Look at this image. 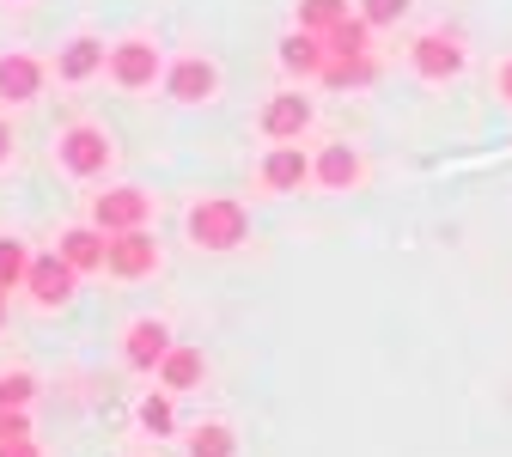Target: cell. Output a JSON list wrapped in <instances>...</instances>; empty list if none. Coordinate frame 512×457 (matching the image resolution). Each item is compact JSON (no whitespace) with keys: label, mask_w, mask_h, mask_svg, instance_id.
<instances>
[{"label":"cell","mask_w":512,"mask_h":457,"mask_svg":"<svg viewBox=\"0 0 512 457\" xmlns=\"http://www.w3.org/2000/svg\"><path fill=\"white\" fill-rule=\"evenodd\" d=\"M183 232L196 250H238L250 238V208L238 195H202V202H189Z\"/></svg>","instance_id":"1"},{"label":"cell","mask_w":512,"mask_h":457,"mask_svg":"<svg viewBox=\"0 0 512 457\" xmlns=\"http://www.w3.org/2000/svg\"><path fill=\"white\" fill-rule=\"evenodd\" d=\"M55 165L68 171V177H104L110 165H116V141H110V128H98V122H68L55 135Z\"/></svg>","instance_id":"2"},{"label":"cell","mask_w":512,"mask_h":457,"mask_svg":"<svg viewBox=\"0 0 512 457\" xmlns=\"http://www.w3.org/2000/svg\"><path fill=\"white\" fill-rule=\"evenodd\" d=\"M104 74H110V86H122V92H147L153 80H165V55H159L153 37H122V43H110Z\"/></svg>","instance_id":"3"},{"label":"cell","mask_w":512,"mask_h":457,"mask_svg":"<svg viewBox=\"0 0 512 457\" xmlns=\"http://www.w3.org/2000/svg\"><path fill=\"white\" fill-rule=\"evenodd\" d=\"M159 263H165V250H159V238H153L147 226L110 232V256H104V269H110L116 281H147V275H159Z\"/></svg>","instance_id":"4"},{"label":"cell","mask_w":512,"mask_h":457,"mask_svg":"<svg viewBox=\"0 0 512 457\" xmlns=\"http://www.w3.org/2000/svg\"><path fill=\"white\" fill-rule=\"evenodd\" d=\"M464 43L452 37V31H421L415 43H409V68L421 74V80H433V86H445V80H458L464 74Z\"/></svg>","instance_id":"5"},{"label":"cell","mask_w":512,"mask_h":457,"mask_svg":"<svg viewBox=\"0 0 512 457\" xmlns=\"http://www.w3.org/2000/svg\"><path fill=\"white\" fill-rule=\"evenodd\" d=\"M147 220H153V195L135 183H110L104 195H92V226H104V232H128Z\"/></svg>","instance_id":"6"},{"label":"cell","mask_w":512,"mask_h":457,"mask_svg":"<svg viewBox=\"0 0 512 457\" xmlns=\"http://www.w3.org/2000/svg\"><path fill=\"white\" fill-rule=\"evenodd\" d=\"M214 92H220V68L208 55H177L165 68V98L171 104H214Z\"/></svg>","instance_id":"7"},{"label":"cell","mask_w":512,"mask_h":457,"mask_svg":"<svg viewBox=\"0 0 512 457\" xmlns=\"http://www.w3.org/2000/svg\"><path fill=\"white\" fill-rule=\"evenodd\" d=\"M74 281H80V269H74V263H68L61 250H49V256H31L25 293H31V305L55 311V305H68V299H74Z\"/></svg>","instance_id":"8"},{"label":"cell","mask_w":512,"mask_h":457,"mask_svg":"<svg viewBox=\"0 0 512 457\" xmlns=\"http://www.w3.org/2000/svg\"><path fill=\"white\" fill-rule=\"evenodd\" d=\"M311 116H317V104L305 92H275L263 104V116H256V135H263V141H299L311 128Z\"/></svg>","instance_id":"9"},{"label":"cell","mask_w":512,"mask_h":457,"mask_svg":"<svg viewBox=\"0 0 512 457\" xmlns=\"http://www.w3.org/2000/svg\"><path fill=\"white\" fill-rule=\"evenodd\" d=\"M317 177V165L299 153V141H275L269 153H263V165H256V183H263L269 195H293L299 183H311Z\"/></svg>","instance_id":"10"},{"label":"cell","mask_w":512,"mask_h":457,"mask_svg":"<svg viewBox=\"0 0 512 457\" xmlns=\"http://www.w3.org/2000/svg\"><path fill=\"white\" fill-rule=\"evenodd\" d=\"M171 354V323L165 317H135L122 330V360L135 372H159V360Z\"/></svg>","instance_id":"11"},{"label":"cell","mask_w":512,"mask_h":457,"mask_svg":"<svg viewBox=\"0 0 512 457\" xmlns=\"http://www.w3.org/2000/svg\"><path fill=\"white\" fill-rule=\"evenodd\" d=\"M104 61H110V43L98 37H68L55 49V80L61 86H86L92 74H104Z\"/></svg>","instance_id":"12"},{"label":"cell","mask_w":512,"mask_h":457,"mask_svg":"<svg viewBox=\"0 0 512 457\" xmlns=\"http://www.w3.org/2000/svg\"><path fill=\"white\" fill-rule=\"evenodd\" d=\"M275 61H281L293 80H317V74H324V61H330V43L317 37V31H299V25H293V31L275 43Z\"/></svg>","instance_id":"13"},{"label":"cell","mask_w":512,"mask_h":457,"mask_svg":"<svg viewBox=\"0 0 512 457\" xmlns=\"http://www.w3.org/2000/svg\"><path fill=\"white\" fill-rule=\"evenodd\" d=\"M43 80H49V68L37 55H19V49L0 55V98H7V104H37Z\"/></svg>","instance_id":"14"},{"label":"cell","mask_w":512,"mask_h":457,"mask_svg":"<svg viewBox=\"0 0 512 457\" xmlns=\"http://www.w3.org/2000/svg\"><path fill=\"white\" fill-rule=\"evenodd\" d=\"M55 250L68 256L80 275H98V269H104V256H110V232H104V226H68V232L55 238Z\"/></svg>","instance_id":"15"},{"label":"cell","mask_w":512,"mask_h":457,"mask_svg":"<svg viewBox=\"0 0 512 457\" xmlns=\"http://www.w3.org/2000/svg\"><path fill=\"white\" fill-rule=\"evenodd\" d=\"M311 165H317V183H324V189H336V195H342V189H354V183L366 177V165H360V153H354L348 141H330V147L317 153Z\"/></svg>","instance_id":"16"},{"label":"cell","mask_w":512,"mask_h":457,"mask_svg":"<svg viewBox=\"0 0 512 457\" xmlns=\"http://www.w3.org/2000/svg\"><path fill=\"white\" fill-rule=\"evenodd\" d=\"M208 378V360H202V348H189V342H171V354L159 360V384L171 390V397H177V390H196Z\"/></svg>","instance_id":"17"},{"label":"cell","mask_w":512,"mask_h":457,"mask_svg":"<svg viewBox=\"0 0 512 457\" xmlns=\"http://www.w3.org/2000/svg\"><path fill=\"white\" fill-rule=\"evenodd\" d=\"M342 19H354V0H293V25H299V31L330 37Z\"/></svg>","instance_id":"18"},{"label":"cell","mask_w":512,"mask_h":457,"mask_svg":"<svg viewBox=\"0 0 512 457\" xmlns=\"http://www.w3.org/2000/svg\"><path fill=\"white\" fill-rule=\"evenodd\" d=\"M317 80L336 86V92H348V86H372V80H378V61H372V55H330Z\"/></svg>","instance_id":"19"},{"label":"cell","mask_w":512,"mask_h":457,"mask_svg":"<svg viewBox=\"0 0 512 457\" xmlns=\"http://www.w3.org/2000/svg\"><path fill=\"white\" fill-rule=\"evenodd\" d=\"M183 445H189V457H238V433L226 421H196Z\"/></svg>","instance_id":"20"},{"label":"cell","mask_w":512,"mask_h":457,"mask_svg":"<svg viewBox=\"0 0 512 457\" xmlns=\"http://www.w3.org/2000/svg\"><path fill=\"white\" fill-rule=\"evenodd\" d=\"M31 275V250L25 238H0V293H19Z\"/></svg>","instance_id":"21"},{"label":"cell","mask_w":512,"mask_h":457,"mask_svg":"<svg viewBox=\"0 0 512 457\" xmlns=\"http://www.w3.org/2000/svg\"><path fill=\"white\" fill-rule=\"evenodd\" d=\"M324 43H330V55H372V25L354 13V19H342Z\"/></svg>","instance_id":"22"},{"label":"cell","mask_w":512,"mask_h":457,"mask_svg":"<svg viewBox=\"0 0 512 457\" xmlns=\"http://www.w3.org/2000/svg\"><path fill=\"white\" fill-rule=\"evenodd\" d=\"M135 415H141V427H147L153 439L177 433V415H171V390H165V384L153 390V397H141V409H135Z\"/></svg>","instance_id":"23"},{"label":"cell","mask_w":512,"mask_h":457,"mask_svg":"<svg viewBox=\"0 0 512 457\" xmlns=\"http://www.w3.org/2000/svg\"><path fill=\"white\" fill-rule=\"evenodd\" d=\"M37 403V372L13 366V372H0V409H31Z\"/></svg>","instance_id":"24"},{"label":"cell","mask_w":512,"mask_h":457,"mask_svg":"<svg viewBox=\"0 0 512 457\" xmlns=\"http://www.w3.org/2000/svg\"><path fill=\"white\" fill-rule=\"evenodd\" d=\"M409 7L415 0H354V13L372 25V31H384V25H397V19H409Z\"/></svg>","instance_id":"25"},{"label":"cell","mask_w":512,"mask_h":457,"mask_svg":"<svg viewBox=\"0 0 512 457\" xmlns=\"http://www.w3.org/2000/svg\"><path fill=\"white\" fill-rule=\"evenodd\" d=\"M31 433V415L25 409H0V439H25Z\"/></svg>","instance_id":"26"},{"label":"cell","mask_w":512,"mask_h":457,"mask_svg":"<svg viewBox=\"0 0 512 457\" xmlns=\"http://www.w3.org/2000/svg\"><path fill=\"white\" fill-rule=\"evenodd\" d=\"M0 457H43V451H37V439L25 433V439H0Z\"/></svg>","instance_id":"27"},{"label":"cell","mask_w":512,"mask_h":457,"mask_svg":"<svg viewBox=\"0 0 512 457\" xmlns=\"http://www.w3.org/2000/svg\"><path fill=\"white\" fill-rule=\"evenodd\" d=\"M494 98L512 104V61H500V68H494Z\"/></svg>","instance_id":"28"},{"label":"cell","mask_w":512,"mask_h":457,"mask_svg":"<svg viewBox=\"0 0 512 457\" xmlns=\"http://www.w3.org/2000/svg\"><path fill=\"white\" fill-rule=\"evenodd\" d=\"M7 159H13V128H7V116H0V171H7Z\"/></svg>","instance_id":"29"},{"label":"cell","mask_w":512,"mask_h":457,"mask_svg":"<svg viewBox=\"0 0 512 457\" xmlns=\"http://www.w3.org/2000/svg\"><path fill=\"white\" fill-rule=\"evenodd\" d=\"M0 323H7V293H0Z\"/></svg>","instance_id":"30"}]
</instances>
